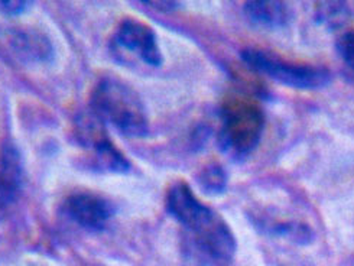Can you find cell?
I'll return each mask as SVG.
<instances>
[{
  "label": "cell",
  "instance_id": "cell-1",
  "mask_svg": "<svg viewBox=\"0 0 354 266\" xmlns=\"http://www.w3.org/2000/svg\"><path fill=\"white\" fill-rule=\"evenodd\" d=\"M90 111L127 137H145L149 119L140 96L122 80L104 77L91 90Z\"/></svg>",
  "mask_w": 354,
  "mask_h": 266
},
{
  "label": "cell",
  "instance_id": "cell-2",
  "mask_svg": "<svg viewBox=\"0 0 354 266\" xmlns=\"http://www.w3.org/2000/svg\"><path fill=\"white\" fill-rule=\"evenodd\" d=\"M221 128L218 133L220 148L241 158L259 145L265 129L262 108L246 97H230L221 107Z\"/></svg>",
  "mask_w": 354,
  "mask_h": 266
},
{
  "label": "cell",
  "instance_id": "cell-3",
  "mask_svg": "<svg viewBox=\"0 0 354 266\" xmlns=\"http://www.w3.org/2000/svg\"><path fill=\"white\" fill-rule=\"evenodd\" d=\"M241 59L253 71L265 74L272 80L297 90H318L331 82V74L324 67L298 64L273 51L249 46L240 53Z\"/></svg>",
  "mask_w": 354,
  "mask_h": 266
},
{
  "label": "cell",
  "instance_id": "cell-4",
  "mask_svg": "<svg viewBox=\"0 0 354 266\" xmlns=\"http://www.w3.org/2000/svg\"><path fill=\"white\" fill-rule=\"evenodd\" d=\"M165 206L175 220L187 229L189 236H203L223 222V217L201 202L191 187L183 180L174 181L169 185Z\"/></svg>",
  "mask_w": 354,
  "mask_h": 266
},
{
  "label": "cell",
  "instance_id": "cell-5",
  "mask_svg": "<svg viewBox=\"0 0 354 266\" xmlns=\"http://www.w3.org/2000/svg\"><path fill=\"white\" fill-rule=\"evenodd\" d=\"M0 48L26 64H48L55 48L46 34L35 28H9L0 34Z\"/></svg>",
  "mask_w": 354,
  "mask_h": 266
},
{
  "label": "cell",
  "instance_id": "cell-6",
  "mask_svg": "<svg viewBox=\"0 0 354 266\" xmlns=\"http://www.w3.org/2000/svg\"><path fill=\"white\" fill-rule=\"evenodd\" d=\"M115 42L120 48L136 54L151 67H159L164 62L153 28L142 21L135 18L122 19L116 29Z\"/></svg>",
  "mask_w": 354,
  "mask_h": 266
},
{
  "label": "cell",
  "instance_id": "cell-7",
  "mask_svg": "<svg viewBox=\"0 0 354 266\" xmlns=\"http://www.w3.org/2000/svg\"><path fill=\"white\" fill-rule=\"evenodd\" d=\"M64 210L74 223L93 231L103 230L116 213L113 202L100 194L90 191H80L68 196L64 202Z\"/></svg>",
  "mask_w": 354,
  "mask_h": 266
},
{
  "label": "cell",
  "instance_id": "cell-8",
  "mask_svg": "<svg viewBox=\"0 0 354 266\" xmlns=\"http://www.w3.org/2000/svg\"><path fill=\"white\" fill-rule=\"evenodd\" d=\"M24 185V160L19 148L5 142L0 148V210L15 205Z\"/></svg>",
  "mask_w": 354,
  "mask_h": 266
},
{
  "label": "cell",
  "instance_id": "cell-9",
  "mask_svg": "<svg viewBox=\"0 0 354 266\" xmlns=\"http://www.w3.org/2000/svg\"><path fill=\"white\" fill-rule=\"evenodd\" d=\"M245 15L250 22L257 26L277 29L283 28L291 21L292 13L289 6L277 0H257L245 3Z\"/></svg>",
  "mask_w": 354,
  "mask_h": 266
},
{
  "label": "cell",
  "instance_id": "cell-10",
  "mask_svg": "<svg viewBox=\"0 0 354 266\" xmlns=\"http://www.w3.org/2000/svg\"><path fill=\"white\" fill-rule=\"evenodd\" d=\"M90 151L93 153L95 169L111 172V174H127L131 171V161L126 158V155L113 144V140L109 136L91 146Z\"/></svg>",
  "mask_w": 354,
  "mask_h": 266
},
{
  "label": "cell",
  "instance_id": "cell-11",
  "mask_svg": "<svg viewBox=\"0 0 354 266\" xmlns=\"http://www.w3.org/2000/svg\"><path fill=\"white\" fill-rule=\"evenodd\" d=\"M197 184L207 196H221L227 189V174L220 164L210 162L198 172Z\"/></svg>",
  "mask_w": 354,
  "mask_h": 266
},
{
  "label": "cell",
  "instance_id": "cell-12",
  "mask_svg": "<svg viewBox=\"0 0 354 266\" xmlns=\"http://www.w3.org/2000/svg\"><path fill=\"white\" fill-rule=\"evenodd\" d=\"M318 18H321V22L327 23H335L343 22L347 17V8L343 3L337 2H323L318 5Z\"/></svg>",
  "mask_w": 354,
  "mask_h": 266
},
{
  "label": "cell",
  "instance_id": "cell-13",
  "mask_svg": "<svg viewBox=\"0 0 354 266\" xmlns=\"http://www.w3.org/2000/svg\"><path fill=\"white\" fill-rule=\"evenodd\" d=\"M337 51H339L344 64L354 73V30H348L339 38Z\"/></svg>",
  "mask_w": 354,
  "mask_h": 266
},
{
  "label": "cell",
  "instance_id": "cell-14",
  "mask_svg": "<svg viewBox=\"0 0 354 266\" xmlns=\"http://www.w3.org/2000/svg\"><path fill=\"white\" fill-rule=\"evenodd\" d=\"M34 2H25V0H2L0 2V13L5 17H19L24 12H26Z\"/></svg>",
  "mask_w": 354,
  "mask_h": 266
},
{
  "label": "cell",
  "instance_id": "cell-15",
  "mask_svg": "<svg viewBox=\"0 0 354 266\" xmlns=\"http://www.w3.org/2000/svg\"><path fill=\"white\" fill-rule=\"evenodd\" d=\"M143 5H148L149 8H153L159 12H172L180 8L178 2H158V0H142Z\"/></svg>",
  "mask_w": 354,
  "mask_h": 266
},
{
  "label": "cell",
  "instance_id": "cell-16",
  "mask_svg": "<svg viewBox=\"0 0 354 266\" xmlns=\"http://www.w3.org/2000/svg\"><path fill=\"white\" fill-rule=\"evenodd\" d=\"M95 266H102V265H95Z\"/></svg>",
  "mask_w": 354,
  "mask_h": 266
}]
</instances>
